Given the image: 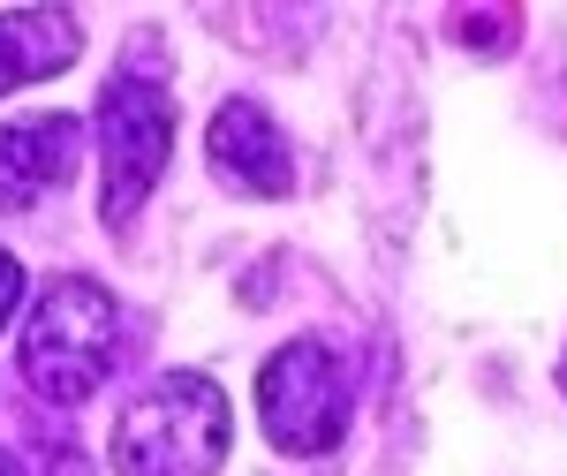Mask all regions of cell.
<instances>
[{
    "label": "cell",
    "mask_w": 567,
    "mask_h": 476,
    "mask_svg": "<svg viewBox=\"0 0 567 476\" xmlns=\"http://www.w3.org/2000/svg\"><path fill=\"white\" fill-rule=\"evenodd\" d=\"M227 393L205 371H167L114 424V476H213L227 462Z\"/></svg>",
    "instance_id": "1"
},
{
    "label": "cell",
    "mask_w": 567,
    "mask_h": 476,
    "mask_svg": "<svg viewBox=\"0 0 567 476\" xmlns=\"http://www.w3.org/2000/svg\"><path fill=\"white\" fill-rule=\"evenodd\" d=\"M167 152H175V99L144 69V53H130L99 91V219L106 227L136 219Z\"/></svg>",
    "instance_id": "2"
},
{
    "label": "cell",
    "mask_w": 567,
    "mask_h": 476,
    "mask_svg": "<svg viewBox=\"0 0 567 476\" xmlns=\"http://www.w3.org/2000/svg\"><path fill=\"white\" fill-rule=\"evenodd\" d=\"M114 363V296L99 280H53L23 325V379L53 408H84Z\"/></svg>",
    "instance_id": "3"
},
{
    "label": "cell",
    "mask_w": 567,
    "mask_h": 476,
    "mask_svg": "<svg viewBox=\"0 0 567 476\" xmlns=\"http://www.w3.org/2000/svg\"><path fill=\"white\" fill-rule=\"evenodd\" d=\"M258 408L280 454H333L349 438V379L326 341H288L258 371Z\"/></svg>",
    "instance_id": "4"
},
{
    "label": "cell",
    "mask_w": 567,
    "mask_h": 476,
    "mask_svg": "<svg viewBox=\"0 0 567 476\" xmlns=\"http://www.w3.org/2000/svg\"><path fill=\"white\" fill-rule=\"evenodd\" d=\"M205 152H213V174L235 189V197H288V136L272 130V114H265L258 99H227L213 114V130H205Z\"/></svg>",
    "instance_id": "5"
},
{
    "label": "cell",
    "mask_w": 567,
    "mask_h": 476,
    "mask_svg": "<svg viewBox=\"0 0 567 476\" xmlns=\"http://www.w3.org/2000/svg\"><path fill=\"white\" fill-rule=\"evenodd\" d=\"M76 144H84V122L76 114L8 122L0 130V213H23V205H39L45 189H61L69 167H76Z\"/></svg>",
    "instance_id": "6"
},
{
    "label": "cell",
    "mask_w": 567,
    "mask_h": 476,
    "mask_svg": "<svg viewBox=\"0 0 567 476\" xmlns=\"http://www.w3.org/2000/svg\"><path fill=\"white\" fill-rule=\"evenodd\" d=\"M76 15L69 8H8L0 15V99L16 84H39V76H61L76 61Z\"/></svg>",
    "instance_id": "7"
},
{
    "label": "cell",
    "mask_w": 567,
    "mask_h": 476,
    "mask_svg": "<svg viewBox=\"0 0 567 476\" xmlns=\"http://www.w3.org/2000/svg\"><path fill=\"white\" fill-rule=\"evenodd\" d=\"M16 303H23V265H16L8 250H0V325L16 318Z\"/></svg>",
    "instance_id": "8"
},
{
    "label": "cell",
    "mask_w": 567,
    "mask_h": 476,
    "mask_svg": "<svg viewBox=\"0 0 567 476\" xmlns=\"http://www.w3.org/2000/svg\"><path fill=\"white\" fill-rule=\"evenodd\" d=\"M0 476H31V469H23V462H16V454H0Z\"/></svg>",
    "instance_id": "9"
},
{
    "label": "cell",
    "mask_w": 567,
    "mask_h": 476,
    "mask_svg": "<svg viewBox=\"0 0 567 476\" xmlns=\"http://www.w3.org/2000/svg\"><path fill=\"white\" fill-rule=\"evenodd\" d=\"M560 386H567V363H560Z\"/></svg>",
    "instance_id": "10"
}]
</instances>
